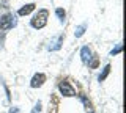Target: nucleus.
Listing matches in <instances>:
<instances>
[{"label":"nucleus","mask_w":126,"mask_h":113,"mask_svg":"<svg viewBox=\"0 0 126 113\" xmlns=\"http://www.w3.org/2000/svg\"><path fill=\"white\" fill-rule=\"evenodd\" d=\"M47 17H49V11L47 10H39L38 14H35V17L32 19L30 25L33 28H43L47 24Z\"/></svg>","instance_id":"nucleus-1"},{"label":"nucleus","mask_w":126,"mask_h":113,"mask_svg":"<svg viewBox=\"0 0 126 113\" xmlns=\"http://www.w3.org/2000/svg\"><path fill=\"white\" fill-rule=\"evenodd\" d=\"M16 24H17L16 16L11 14V13L3 14V16L0 17V30H10V28H13V27H16Z\"/></svg>","instance_id":"nucleus-2"},{"label":"nucleus","mask_w":126,"mask_h":113,"mask_svg":"<svg viewBox=\"0 0 126 113\" xmlns=\"http://www.w3.org/2000/svg\"><path fill=\"white\" fill-rule=\"evenodd\" d=\"M58 89H60V93H62L63 96H74V88L71 87L68 82H60Z\"/></svg>","instance_id":"nucleus-3"},{"label":"nucleus","mask_w":126,"mask_h":113,"mask_svg":"<svg viewBox=\"0 0 126 113\" xmlns=\"http://www.w3.org/2000/svg\"><path fill=\"white\" fill-rule=\"evenodd\" d=\"M62 44H63V36L60 35V36H55L54 39H50L47 49H49V50H58V49L62 47Z\"/></svg>","instance_id":"nucleus-4"},{"label":"nucleus","mask_w":126,"mask_h":113,"mask_svg":"<svg viewBox=\"0 0 126 113\" xmlns=\"http://www.w3.org/2000/svg\"><path fill=\"white\" fill-rule=\"evenodd\" d=\"M44 80H46V75H44V74H36V75L32 79L30 87L32 88H38V87H41V85L44 83Z\"/></svg>","instance_id":"nucleus-5"},{"label":"nucleus","mask_w":126,"mask_h":113,"mask_svg":"<svg viewBox=\"0 0 126 113\" xmlns=\"http://www.w3.org/2000/svg\"><path fill=\"white\" fill-rule=\"evenodd\" d=\"M80 57H82V61L87 63V61L92 58V50H90L88 46H84V47L80 49Z\"/></svg>","instance_id":"nucleus-6"},{"label":"nucleus","mask_w":126,"mask_h":113,"mask_svg":"<svg viewBox=\"0 0 126 113\" xmlns=\"http://www.w3.org/2000/svg\"><path fill=\"white\" fill-rule=\"evenodd\" d=\"M33 10H35V3H29V5L22 6V8L19 10V16H27V14H30Z\"/></svg>","instance_id":"nucleus-7"},{"label":"nucleus","mask_w":126,"mask_h":113,"mask_svg":"<svg viewBox=\"0 0 126 113\" xmlns=\"http://www.w3.org/2000/svg\"><path fill=\"white\" fill-rule=\"evenodd\" d=\"M85 28H87V24H82V25H79L77 28H76V32H74V35H76V38H80L82 35H84Z\"/></svg>","instance_id":"nucleus-8"},{"label":"nucleus","mask_w":126,"mask_h":113,"mask_svg":"<svg viewBox=\"0 0 126 113\" xmlns=\"http://www.w3.org/2000/svg\"><path fill=\"white\" fill-rule=\"evenodd\" d=\"M55 14L58 16V19H60V22L63 24V22H65V17H66V13H65V10H62V8H57V10H55Z\"/></svg>","instance_id":"nucleus-9"},{"label":"nucleus","mask_w":126,"mask_h":113,"mask_svg":"<svg viewBox=\"0 0 126 113\" xmlns=\"http://www.w3.org/2000/svg\"><path fill=\"white\" fill-rule=\"evenodd\" d=\"M109 72H110V66L107 64V66H106V68H104V71H102V74H99V77H98V80H99V82L106 80V77L109 75Z\"/></svg>","instance_id":"nucleus-10"},{"label":"nucleus","mask_w":126,"mask_h":113,"mask_svg":"<svg viewBox=\"0 0 126 113\" xmlns=\"http://www.w3.org/2000/svg\"><path fill=\"white\" fill-rule=\"evenodd\" d=\"M87 63H88V68L94 69V68L98 66V63H99V60H98V57H93V58H90V60L87 61Z\"/></svg>","instance_id":"nucleus-11"},{"label":"nucleus","mask_w":126,"mask_h":113,"mask_svg":"<svg viewBox=\"0 0 126 113\" xmlns=\"http://www.w3.org/2000/svg\"><path fill=\"white\" fill-rule=\"evenodd\" d=\"M121 49H123V46H121V44H118V46H117V47H115V49H113V50H112V52H110V55H112V57H113V55H117V53H120V52H121Z\"/></svg>","instance_id":"nucleus-12"},{"label":"nucleus","mask_w":126,"mask_h":113,"mask_svg":"<svg viewBox=\"0 0 126 113\" xmlns=\"http://www.w3.org/2000/svg\"><path fill=\"white\" fill-rule=\"evenodd\" d=\"M3 41H5V35H3V33H0V49L3 47Z\"/></svg>","instance_id":"nucleus-13"},{"label":"nucleus","mask_w":126,"mask_h":113,"mask_svg":"<svg viewBox=\"0 0 126 113\" xmlns=\"http://www.w3.org/2000/svg\"><path fill=\"white\" fill-rule=\"evenodd\" d=\"M10 113H21V110H19L17 107H11L10 108Z\"/></svg>","instance_id":"nucleus-14"},{"label":"nucleus","mask_w":126,"mask_h":113,"mask_svg":"<svg viewBox=\"0 0 126 113\" xmlns=\"http://www.w3.org/2000/svg\"><path fill=\"white\" fill-rule=\"evenodd\" d=\"M39 110H41V104H39V102H38V104H36V107H35V110H33V112H32V113H38Z\"/></svg>","instance_id":"nucleus-15"},{"label":"nucleus","mask_w":126,"mask_h":113,"mask_svg":"<svg viewBox=\"0 0 126 113\" xmlns=\"http://www.w3.org/2000/svg\"><path fill=\"white\" fill-rule=\"evenodd\" d=\"M88 113H94V112H88Z\"/></svg>","instance_id":"nucleus-16"}]
</instances>
